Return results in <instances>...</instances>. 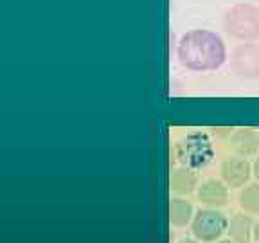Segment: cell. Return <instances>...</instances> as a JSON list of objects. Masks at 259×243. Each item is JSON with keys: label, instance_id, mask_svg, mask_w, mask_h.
<instances>
[{"label": "cell", "instance_id": "1", "mask_svg": "<svg viewBox=\"0 0 259 243\" xmlns=\"http://www.w3.org/2000/svg\"><path fill=\"white\" fill-rule=\"evenodd\" d=\"M177 58L184 69L193 72H210L227 60L222 36L209 29H191L184 32L177 45Z\"/></svg>", "mask_w": 259, "mask_h": 243}, {"label": "cell", "instance_id": "2", "mask_svg": "<svg viewBox=\"0 0 259 243\" xmlns=\"http://www.w3.org/2000/svg\"><path fill=\"white\" fill-rule=\"evenodd\" d=\"M223 29L231 38L239 42H254L259 38V6L239 2L223 15Z\"/></svg>", "mask_w": 259, "mask_h": 243}, {"label": "cell", "instance_id": "3", "mask_svg": "<svg viewBox=\"0 0 259 243\" xmlns=\"http://www.w3.org/2000/svg\"><path fill=\"white\" fill-rule=\"evenodd\" d=\"M175 158L182 166L198 171L214 158V146L205 132H191L175 144Z\"/></svg>", "mask_w": 259, "mask_h": 243}, {"label": "cell", "instance_id": "4", "mask_svg": "<svg viewBox=\"0 0 259 243\" xmlns=\"http://www.w3.org/2000/svg\"><path fill=\"white\" fill-rule=\"evenodd\" d=\"M229 229V220L218 209L207 207V209L196 211L191 222V231L194 238L202 243H216Z\"/></svg>", "mask_w": 259, "mask_h": 243}, {"label": "cell", "instance_id": "5", "mask_svg": "<svg viewBox=\"0 0 259 243\" xmlns=\"http://www.w3.org/2000/svg\"><path fill=\"white\" fill-rule=\"evenodd\" d=\"M231 70L243 79L259 77V44L243 42L231 53Z\"/></svg>", "mask_w": 259, "mask_h": 243}, {"label": "cell", "instance_id": "6", "mask_svg": "<svg viewBox=\"0 0 259 243\" xmlns=\"http://www.w3.org/2000/svg\"><path fill=\"white\" fill-rule=\"evenodd\" d=\"M220 173H222V180L227 186L238 189V187H245V184L250 180L252 166L245 157L234 155V157H229L222 162Z\"/></svg>", "mask_w": 259, "mask_h": 243}, {"label": "cell", "instance_id": "7", "mask_svg": "<svg viewBox=\"0 0 259 243\" xmlns=\"http://www.w3.org/2000/svg\"><path fill=\"white\" fill-rule=\"evenodd\" d=\"M198 198L202 204L212 209L225 207L229 202V186L223 180L216 178H207L198 186Z\"/></svg>", "mask_w": 259, "mask_h": 243}, {"label": "cell", "instance_id": "8", "mask_svg": "<svg viewBox=\"0 0 259 243\" xmlns=\"http://www.w3.org/2000/svg\"><path fill=\"white\" fill-rule=\"evenodd\" d=\"M231 146L239 157H252L259 151V134L252 128L236 130L231 135Z\"/></svg>", "mask_w": 259, "mask_h": 243}, {"label": "cell", "instance_id": "9", "mask_svg": "<svg viewBox=\"0 0 259 243\" xmlns=\"http://www.w3.org/2000/svg\"><path fill=\"white\" fill-rule=\"evenodd\" d=\"M198 189V177L191 168L180 166L171 173V191L177 194H191Z\"/></svg>", "mask_w": 259, "mask_h": 243}, {"label": "cell", "instance_id": "10", "mask_svg": "<svg viewBox=\"0 0 259 243\" xmlns=\"http://www.w3.org/2000/svg\"><path fill=\"white\" fill-rule=\"evenodd\" d=\"M252 231H254V223H252L250 216L238 213V215H234L229 220V229H227V232H229L232 241L250 243Z\"/></svg>", "mask_w": 259, "mask_h": 243}, {"label": "cell", "instance_id": "11", "mask_svg": "<svg viewBox=\"0 0 259 243\" xmlns=\"http://www.w3.org/2000/svg\"><path fill=\"white\" fill-rule=\"evenodd\" d=\"M193 206L186 198H173L169 202V220L175 227H184L193 222Z\"/></svg>", "mask_w": 259, "mask_h": 243}, {"label": "cell", "instance_id": "12", "mask_svg": "<svg viewBox=\"0 0 259 243\" xmlns=\"http://www.w3.org/2000/svg\"><path fill=\"white\" fill-rule=\"evenodd\" d=\"M239 207L250 215H259V184H248L239 191Z\"/></svg>", "mask_w": 259, "mask_h": 243}, {"label": "cell", "instance_id": "13", "mask_svg": "<svg viewBox=\"0 0 259 243\" xmlns=\"http://www.w3.org/2000/svg\"><path fill=\"white\" fill-rule=\"evenodd\" d=\"M252 175L255 177V180L259 182V157L254 160V164H252Z\"/></svg>", "mask_w": 259, "mask_h": 243}, {"label": "cell", "instance_id": "14", "mask_svg": "<svg viewBox=\"0 0 259 243\" xmlns=\"http://www.w3.org/2000/svg\"><path fill=\"white\" fill-rule=\"evenodd\" d=\"M252 236H254V239L259 243V222L254 223V231H252Z\"/></svg>", "mask_w": 259, "mask_h": 243}, {"label": "cell", "instance_id": "15", "mask_svg": "<svg viewBox=\"0 0 259 243\" xmlns=\"http://www.w3.org/2000/svg\"><path fill=\"white\" fill-rule=\"evenodd\" d=\"M178 243H202V241H200V239H196V238H184V239H180V241H178Z\"/></svg>", "mask_w": 259, "mask_h": 243}, {"label": "cell", "instance_id": "16", "mask_svg": "<svg viewBox=\"0 0 259 243\" xmlns=\"http://www.w3.org/2000/svg\"><path fill=\"white\" fill-rule=\"evenodd\" d=\"M216 243H236V241H232V239H218Z\"/></svg>", "mask_w": 259, "mask_h": 243}]
</instances>
